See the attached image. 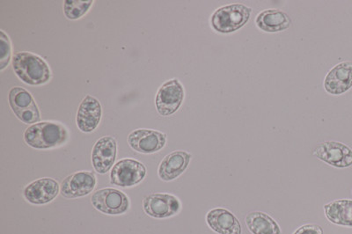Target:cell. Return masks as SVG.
Instances as JSON below:
<instances>
[{"instance_id":"obj_14","label":"cell","mask_w":352,"mask_h":234,"mask_svg":"<svg viewBox=\"0 0 352 234\" xmlns=\"http://www.w3.org/2000/svg\"><path fill=\"white\" fill-rule=\"evenodd\" d=\"M102 116V104L96 97L88 94L78 106L76 116L78 129L84 134H91L98 127Z\"/></svg>"},{"instance_id":"obj_8","label":"cell","mask_w":352,"mask_h":234,"mask_svg":"<svg viewBox=\"0 0 352 234\" xmlns=\"http://www.w3.org/2000/svg\"><path fill=\"white\" fill-rule=\"evenodd\" d=\"M312 154L336 169H347L352 166V150L341 142H322L314 148Z\"/></svg>"},{"instance_id":"obj_2","label":"cell","mask_w":352,"mask_h":234,"mask_svg":"<svg viewBox=\"0 0 352 234\" xmlns=\"http://www.w3.org/2000/svg\"><path fill=\"white\" fill-rule=\"evenodd\" d=\"M68 139L67 129L61 123L56 122L34 123L24 132V141L28 147L37 150L60 147Z\"/></svg>"},{"instance_id":"obj_19","label":"cell","mask_w":352,"mask_h":234,"mask_svg":"<svg viewBox=\"0 0 352 234\" xmlns=\"http://www.w3.org/2000/svg\"><path fill=\"white\" fill-rule=\"evenodd\" d=\"M324 213L330 222L352 227V200L342 199L324 205Z\"/></svg>"},{"instance_id":"obj_16","label":"cell","mask_w":352,"mask_h":234,"mask_svg":"<svg viewBox=\"0 0 352 234\" xmlns=\"http://www.w3.org/2000/svg\"><path fill=\"white\" fill-rule=\"evenodd\" d=\"M192 155L186 151H175L166 155L160 162L158 176L162 181L171 182L177 179L186 171Z\"/></svg>"},{"instance_id":"obj_7","label":"cell","mask_w":352,"mask_h":234,"mask_svg":"<svg viewBox=\"0 0 352 234\" xmlns=\"http://www.w3.org/2000/svg\"><path fill=\"white\" fill-rule=\"evenodd\" d=\"M146 167L133 159L119 160L110 172V183L121 188H131L140 184L146 176Z\"/></svg>"},{"instance_id":"obj_15","label":"cell","mask_w":352,"mask_h":234,"mask_svg":"<svg viewBox=\"0 0 352 234\" xmlns=\"http://www.w3.org/2000/svg\"><path fill=\"white\" fill-rule=\"evenodd\" d=\"M327 93L342 96L352 88V62L345 61L330 69L323 82Z\"/></svg>"},{"instance_id":"obj_11","label":"cell","mask_w":352,"mask_h":234,"mask_svg":"<svg viewBox=\"0 0 352 234\" xmlns=\"http://www.w3.org/2000/svg\"><path fill=\"white\" fill-rule=\"evenodd\" d=\"M96 176L90 171H80L66 177L60 185L63 197L69 199L86 197L96 186Z\"/></svg>"},{"instance_id":"obj_23","label":"cell","mask_w":352,"mask_h":234,"mask_svg":"<svg viewBox=\"0 0 352 234\" xmlns=\"http://www.w3.org/2000/svg\"><path fill=\"white\" fill-rule=\"evenodd\" d=\"M294 234H323V230L318 224H305Z\"/></svg>"},{"instance_id":"obj_10","label":"cell","mask_w":352,"mask_h":234,"mask_svg":"<svg viewBox=\"0 0 352 234\" xmlns=\"http://www.w3.org/2000/svg\"><path fill=\"white\" fill-rule=\"evenodd\" d=\"M132 150L142 154H153L166 147V134L155 129H138L128 136Z\"/></svg>"},{"instance_id":"obj_4","label":"cell","mask_w":352,"mask_h":234,"mask_svg":"<svg viewBox=\"0 0 352 234\" xmlns=\"http://www.w3.org/2000/svg\"><path fill=\"white\" fill-rule=\"evenodd\" d=\"M185 90L178 78H172L160 85L157 92L155 106L157 112L162 116L174 115L184 103Z\"/></svg>"},{"instance_id":"obj_6","label":"cell","mask_w":352,"mask_h":234,"mask_svg":"<svg viewBox=\"0 0 352 234\" xmlns=\"http://www.w3.org/2000/svg\"><path fill=\"white\" fill-rule=\"evenodd\" d=\"M91 202L100 213L111 216L127 213L131 205L130 199L124 192L111 188L94 192Z\"/></svg>"},{"instance_id":"obj_9","label":"cell","mask_w":352,"mask_h":234,"mask_svg":"<svg viewBox=\"0 0 352 234\" xmlns=\"http://www.w3.org/2000/svg\"><path fill=\"white\" fill-rule=\"evenodd\" d=\"M144 213L153 218L175 216L182 210V202L175 195L168 193H153L143 200Z\"/></svg>"},{"instance_id":"obj_3","label":"cell","mask_w":352,"mask_h":234,"mask_svg":"<svg viewBox=\"0 0 352 234\" xmlns=\"http://www.w3.org/2000/svg\"><path fill=\"white\" fill-rule=\"evenodd\" d=\"M253 9L244 4L220 6L210 18V24L215 32L228 34L237 32L250 21Z\"/></svg>"},{"instance_id":"obj_21","label":"cell","mask_w":352,"mask_h":234,"mask_svg":"<svg viewBox=\"0 0 352 234\" xmlns=\"http://www.w3.org/2000/svg\"><path fill=\"white\" fill-rule=\"evenodd\" d=\"M94 4L93 0L81 1V0H66L64 2V14L68 20L76 21L82 18L89 11Z\"/></svg>"},{"instance_id":"obj_1","label":"cell","mask_w":352,"mask_h":234,"mask_svg":"<svg viewBox=\"0 0 352 234\" xmlns=\"http://www.w3.org/2000/svg\"><path fill=\"white\" fill-rule=\"evenodd\" d=\"M14 74L25 84L42 85L52 80V70L48 63L36 54L20 52L12 59Z\"/></svg>"},{"instance_id":"obj_12","label":"cell","mask_w":352,"mask_h":234,"mask_svg":"<svg viewBox=\"0 0 352 234\" xmlns=\"http://www.w3.org/2000/svg\"><path fill=\"white\" fill-rule=\"evenodd\" d=\"M118 154V142L116 138L104 136L94 144L92 150V164L100 175H105L115 166Z\"/></svg>"},{"instance_id":"obj_20","label":"cell","mask_w":352,"mask_h":234,"mask_svg":"<svg viewBox=\"0 0 352 234\" xmlns=\"http://www.w3.org/2000/svg\"><path fill=\"white\" fill-rule=\"evenodd\" d=\"M246 224L253 234H281V229L268 214L254 211L248 214Z\"/></svg>"},{"instance_id":"obj_5","label":"cell","mask_w":352,"mask_h":234,"mask_svg":"<svg viewBox=\"0 0 352 234\" xmlns=\"http://www.w3.org/2000/svg\"><path fill=\"white\" fill-rule=\"evenodd\" d=\"M8 103L12 111L22 123L33 125L40 122L39 107L30 92L24 88L12 87L9 91Z\"/></svg>"},{"instance_id":"obj_18","label":"cell","mask_w":352,"mask_h":234,"mask_svg":"<svg viewBox=\"0 0 352 234\" xmlns=\"http://www.w3.org/2000/svg\"><path fill=\"white\" fill-rule=\"evenodd\" d=\"M210 228L219 234H241V226L238 218L230 211L215 208L206 215Z\"/></svg>"},{"instance_id":"obj_13","label":"cell","mask_w":352,"mask_h":234,"mask_svg":"<svg viewBox=\"0 0 352 234\" xmlns=\"http://www.w3.org/2000/svg\"><path fill=\"white\" fill-rule=\"evenodd\" d=\"M60 185L52 178H41L34 181L24 189L23 197L31 204L43 205L49 204L58 197Z\"/></svg>"},{"instance_id":"obj_17","label":"cell","mask_w":352,"mask_h":234,"mask_svg":"<svg viewBox=\"0 0 352 234\" xmlns=\"http://www.w3.org/2000/svg\"><path fill=\"white\" fill-rule=\"evenodd\" d=\"M256 26L264 33H280L292 26V19L280 9L270 8L260 12Z\"/></svg>"},{"instance_id":"obj_22","label":"cell","mask_w":352,"mask_h":234,"mask_svg":"<svg viewBox=\"0 0 352 234\" xmlns=\"http://www.w3.org/2000/svg\"><path fill=\"white\" fill-rule=\"evenodd\" d=\"M12 58V43L4 30L0 31V71H4L10 64Z\"/></svg>"}]
</instances>
